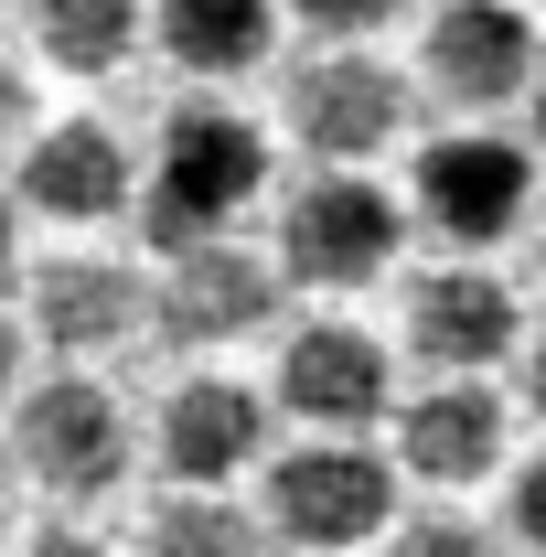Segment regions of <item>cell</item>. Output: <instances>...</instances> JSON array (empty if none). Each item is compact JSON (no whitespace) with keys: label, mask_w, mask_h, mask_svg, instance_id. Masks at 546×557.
<instances>
[{"label":"cell","mask_w":546,"mask_h":557,"mask_svg":"<svg viewBox=\"0 0 546 557\" xmlns=\"http://www.w3.org/2000/svg\"><path fill=\"white\" fill-rule=\"evenodd\" d=\"M258 194H269V129L225 97H183L150 139V161H139V236L161 258L214 247V236L247 225Z\"/></svg>","instance_id":"cell-1"},{"label":"cell","mask_w":546,"mask_h":557,"mask_svg":"<svg viewBox=\"0 0 546 557\" xmlns=\"http://www.w3.org/2000/svg\"><path fill=\"white\" fill-rule=\"evenodd\" d=\"M258 525L289 557H353L397 525V461L375 440H289L258 461Z\"/></svg>","instance_id":"cell-2"},{"label":"cell","mask_w":546,"mask_h":557,"mask_svg":"<svg viewBox=\"0 0 546 557\" xmlns=\"http://www.w3.org/2000/svg\"><path fill=\"white\" fill-rule=\"evenodd\" d=\"M408 247V205L375 183V172H300L278 194V225H269V269L278 289H322V300H353L397 269Z\"/></svg>","instance_id":"cell-3"},{"label":"cell","mask_w":546,"mask_h":557,"mask_svg":"<svg viewBox=\"0 0 546 557\" xmlns=\"http://www.w3.org/2000/svg\"><path fill=\"white\" fill-rule=\"evenodd\" d=\"M11 472L44 504H97L129 483V408L108 397V375L54 364L44 386L11 397Z\"/></svg>","instance_id":"cell-4"},{"label":"cell","mask_w":546,"mask_h":557,"mask_svg":"<svg viewBox=\"0 0 546 557\" xmlns=\"http://www.w3.org/2000/svg\"><path fill=\"white\" fill-rule=\"evenodd\" d=\"M408 108H418L408 65H386L375 44H322L278 75V119L311 150V172H364L375 150L408 139Z\"/></svg>","instance_id":"cell-5"},{"label":"cell","mask_w":546,"mask_h":557,"mask_svg":"<svg viewBox=\"0 0 546 557\" xmlns=\"http://www.w3.org/2000/svg\"><path fill=\"white\" fill-rule=\"evenodd\" d=\"M397 333H408V354L429 364V386H493V375L525 354L536 322H525L514 278L493 269V258H439V269L408 278Z\"/></svg>","instance_id":"cell-6"},{"label":"cell","mask_w":546,"mask_h":557,"mask_svg":"<svg viewBox=\"0 0 546 557\" xmlns=\"http://www.w3.org/2000/svg\"><path fill=\"white\" fill-rule=\"evenodd\" d=\"M525 214H536V150H525V139H504V129H439L429 150H418L408 225H429L439 247L482 258V247H504Z\"/></svg>","instance_id":"cell-7"},{"label":"cell","mask_w":546,"mask_h":557,"mask_svg":"<svg viewBox=\"0 0 546 557\" xmlns=\"http://www.w3.org/2000/svg\"><path fill=\"white\" fill-rule=\"evenodd\" d=\"M546 44H536V11L525 0H439L429 33H418V75L439 108H461V129H493L514 97H536Z\"/></svg>","instance_id":"cell-8"},{"label":"cell","mask_w":546,"mask_h":557,"mask_svg":"<svg viewBox=\"0 0 546 557\" xmlns=\"http://www.w3.org/2000/svg\"><path fill=\"white\" fill-rule=\"evenodd\" d=\"M386 408H397V354L364 322L322 311V322L278 333L269 418H300V440H364V429H386Z\"/></svg>","instance_id":"cell-9"},{"label":"cell","mask_w":546,"mask_h":557,"mask_svg":"<svg viewBox=\"0 0 546 557\" xmlns=\"http://www.w3.org/2000/svg\"><path fill=\"white\" fill-rule=\"evenodd\" d=\"M269 322H278V269L247 236L183 247V258H161V278H150V344L225 354V344H247V333H269Z\"/></svg>","instance_id":"cell-10"},{"label":"cell","mask_w":546,"mask_h":557,"mask_svg":"<svg viewBox=\"0 0 546 557\" xmlns=\"http://www.w3.org/2000/svg\"><path fill=\"white\" fill-rule=\"evenodd\" d=\"M150 461L161 493H236L269 461V397L247 375H183L150 418Z\"/></svg>","instance_id":"cell-11"},{"label":"cell","mask_w":546,"mask_h":557,"mask_svg":"<svg viewBox=\"0 0 546 557\" xmlns=\"http://www.w3.org/2000/svg\"><path fill=\"white\" fill-rule=\"evenodd\" d=\"M139 333H150V278L129 269V258H44V269L22 278V344L65 354V364H86L97 375V354H129Z\"/></svg>","instance_id":"cell-12"},{"label":"cell","mask_w":546,"mask_h":557,"mask_svg":"<svg viewBox=\"0 0 546 557\" xmlns=\"http://www.w3.org/2000/svg\"><path fill=\"white\" fill-rule=\"evenodd\" d=\"M504 450H514L504 386H418V397L386 408V461H397V483L472 493V483L504 472Z\"/></svg>","instance_id":"cell-13"},{"label":"cell","mask_w":546,"mask_h":557,"mask_svg":"<svg viewBox=\"0 0 546 557\" xmlns=\"http://www.w3.org/2000/svg\"><path fill=\"white\" fill-rule=\"evenodd\" d=\"M11 205L44 214V225H119L139 205V150L108 119H44V129L22 139Z\"/></svg>","instance_id":"cell-14"},{"label":"cell","mask_w":546,"mask_h":557,"mask_svg":"<svg viewBox=\"0 0 546 557\" xmlns=\"http://www.w3.org/2000/svg\"><path fill=\"white\" fill-rule=\"evenodd\" d=\"M150 44L204 86L258 75L278 54V0H150Z\"/></svg>","instance_id":"cell-15"},{"label":"cell","mask_w":546,"mask_h":557,"mask_svg":"<svg viewBox=\"0 0 546 557\" xmlns=\"http://www.w3.org/2000/svg\"><path fill=\"white\" fill-rule=\"evenodd\" d=\"M22 22H33L44 65H65V75H119V65L139 54V33H150V0H22Z\"/></svg>","instance_id":"cell-16"},{"label":"cell","mask_w":546,"mask_h":557,"mask_svg":"<svg viewBox=\"0 0 546 557\" xmlns=\"http://www.w3.org/2000/svg\"><path fill=\"white\" fill-rule=\"evenodd\" d=\"M139 547L150 557H269V525H258V504H236V493H161Z\"/></svg>","instance_id":"cell-17"},{"label":"cell","mask_w":546,"mask_h":557,"mask_svg":"<svg viewBox=\"0 0 546 557\" xmlns=\"http://www.w3.org/2000/svg\"><path fill=\"white\" fill-rule=\"evenodd\" d=\"M375 547H386V557H504V536L472 525V515H439V504H429V515H397Z\"/></svg>","instance_id":"cell-18"},{"label":"cell","mask_w":546,"mask_h":557,"mask_svg":"<svg viewBox=\"0 0 546 557\" xmlns=\"http://www.w3.org/2000/svg\"><path fill=\"white\" fill-rule=\"evenodd\" d=\"M408 0H278V22H300L311 44H375Z\"/></svg>","instance_id":"cell-19"},{"label":"cell","mask_w":546,"mask_h":557,"mask_svg":"<svg viewBox=\"0 0 546 557\" xmlns=\"http://www.w3.org/2000/svg\"><path fill=\"white\" fill-rule=\"evenodd\" d=\"M504 547L546 557V461H514V483H504V525H493Z\"/></svg>","instance_id":"cell-20"},{"label":"cell","mask_w":546,"mask_h":557,"mask_svg":"<svg viewBox=\"0 0 546 557\" xmlns=\"http://www.w3.org/2000/svg\"><path fill=\"white\" fill-rule=\"evenodd\" d=\"M33 139V86H22V65L0 54V150H22Z\"/></svg>","instance_id":"cell-21"},{"label":"cell","mask_w":546,"mask_h":557,"mask_svg":"<svg viewBox=\"0 0 546 557\" xmlns=\"http://www.w3.org/2000/svg\"><path fill=\"white\" fill-rule=\"evenodd\" d=\"M11 557H119L108 536H86V525H44V536H22Z\"/></svg>","instance_id":"cell-22"},{"label":"cell","mask_w":546,"mask_h":557,"mask_svg":"<svg viewBox=\"0 0 546 557\" xmlns=\"http://www.w3.org/2000/svg\"><path fill=\"white\" fill-rule=\"evenodd\" d=\"M11 397H22V322L0 311V418H11Z\"/></svg>","instance_id":"cell-23"},{"label":"cell","mask_w":546,"mask_h":557,"mask_svg":"<svg viewBox=\"0 0 546 557\" xmlns=\"http://www.w3.org/2000/svg\"><path fill=\"white\" fill-rule=\"evenodd\" d=\"M22 278V205H11V183H0V289Z\"/></svg>","instance_id":"cell-24"},{"label":"cell","mask_w":546,"mask_h":557,"mask_svg":"<svg viewBox=\"0 0 546 557\" xmlns=\"http://www.w3.org/2000/svg\"><path fill=\"white\" fill-rule=\"evenodd\" d=\"M514 364H525V408L546 418V333H525V354H514Z\"/></svg>","instance_id":"cell-25"},{"label":"cell","mask_w":546,"mask_h":557,"mask_svg":"<svg viewBox=\"0 0 546 557\" xmlns=\"http://www.w3.org/2000/svg\"><path fill=\"white\" fill-rule=\"evenodd\" d=\"M525 236H536V278H546V183H536V214H525Z\"/></svg>","instance_id":"cell-26"},{"label":"cell","mask_w":546,"mask_h":557,"mask_svg":"<svg viewBox=\"0 0 546 557\" xmlns=\"http://www.w3.org/2000/svg\"><path fill=\"white\" fill-rule=\"evenodd\" d=\"M525 108H536V139H546V75H536V97H525Z\"/></svg>","instance_id":"cell-27"}]
</instances>
